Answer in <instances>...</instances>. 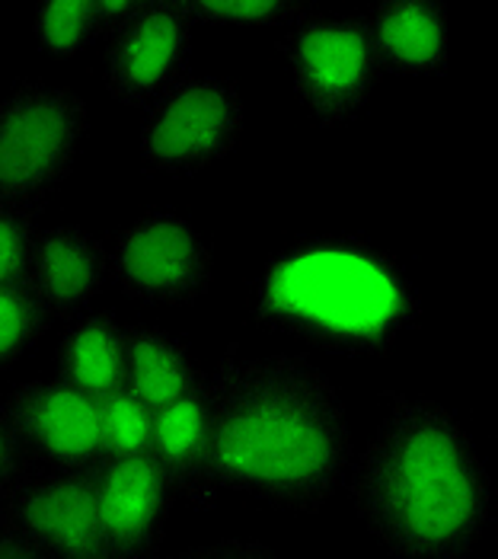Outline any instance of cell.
I'll list each match as a JSON object with an SVG mask.
<instances>
[{
	"mask_svg": "<svg viewBox=\"0 0 498 559\" xmlns=\"http://www.w3.org/2000/svg\"><path fill=\"white\" fill-rule=\"evenodd\" d=\"M217 492L317 515L352 471L345 403L304 355L234 358L208 374Z\"/></svg>",
	"mask_w": 498,
	"mask_h": 559,
	"instance_id": "cell-1",
	"label": "cell"
},
{
	"mask_svg": "<svg viewBox=\"0 0 498 559\" xmlns=\"http://www.w3.org/2000/svg\"><path fill=\"white\" fill-rule=\"evenodd\" d=\"M345 486L393 559H466L496 515L493 476L470 431L428 396H390Z\"/></svg>",
	"mask_w": 498,
	"mask_h": 559,
	"instance_id": "cell-2",
	"label": "cell"
},
{
	"mask_svg": "<svg viewBox=\"0 0 498 559\" xmlns=\"http://www.w3.org/2000/svg\"><path fill=\"white\" fill-rule=\"evenodd\" d=\"M422 301L410 272L352 234H317L269 259L252 292V320L345 358L380 355L413 330Z\"/></svg>",
	"mask_w": 498,
	"mask_h": 559,
	"instance_id": "cell-3",
	"label": "cell"
},
{
	"mask_svg": "<svg viewBox=\"0 0 498 559\" xmlns=\"http://www.w3.org/2000/svg\"><path fill=\"white\" fill-rule=\"evenodd\" d=\"M86 103L78 90L23 81L0 96V205L39 215L78 167Z\"/></svg>",
	"mask_w": 498,
	"mask_h": 559,
	"instance_id": "cell-4",
	"label": "cell"
},
{
	"mask_svg": "<svg viewBox=\"0 0 498 559\" xmlns=\"http://www.w3.org/2000/svg\"><path fill=\"white\" fill-rule=\"evenodd\" d=\"M294 93L320 129L352 126L383 81L365 16H313L290 26L282 39Z\"/></svg>",
	"mask_w": 498,
	"mask_h": 559,
	"instance_id": "cell-5",
	"label": "cell"
},
{
	"mask_svg": "<svg viewBox=\"0 0 498 559\" xmlns=\"http://www.w3.org/2000/svg\"><path fill=\"white\" fill-rule=\"evenodd\" d=\"M244 93L230 78H186L144 112L138 131L141 167L157 176H192L227 160L244 138Z\"/></svg>",
	"mask_w": 498,
	"mask_h": 559,
	"instance_id": "cell-6",
	"label": "cell"
},
{
	"mask_svg": "<svg viewBox=\"0 0 498 559\" xmlns=\"http://www.w3.org/2000/svg\"><path fill=\"white\" fill-rule=\"evenodd\" d=\"M109 278L128 301L192 307L214 282L205 234L179 212H147L124 224L109 243Z\"/></svg>",
	"mask_w": 498,
	"mask_h": 559,
	"instance_id": "cell-7",
	"label": "cell"
},
{
	"mask_svg": "<svg viewBox=\"0 0 498 559\" xmlns=\"http://www.w3.org/2000/svg\"><path fill=\"white\" fill-rule=\"evenodd\" d=\"M93 474L33 467L0 502V524L23 534L48 559H112Z\"/></svg>",
	"mask_w": 498,
	"mask_h": 559,
	"instance_id": "cell-8",
	"label": "cell"
},
{
	"mask_svg": "<svg viewBox=\"0 0 498 559\" xmlns=\"http://www.w3.org/2000/svg\"><path fill=\"white\" fill-rule=\"evenodd\" d=\"M192 33L182 3H144L141 13L106 39L103 84L128 109L147 112L189 78Z\"/></svg>",
	"mask_w": 498,
	"mask_h": 559,
	"instance_id": "cell-9",
	"label": "cell"
},
{
	"mask_svg": "<svg viewBox=\"0 0 498 559\" xmlns=\"http://www.w3.org/2000/svg\"><path fill=\"white\" fill-rule=\"evenodd\" d=\"M7 409L42 467L93 474L106 461L99 403L58 381H26L7 393Z\"/></svg>",
	"mask_w": 498,
	"mask_h": 559,
	"instance_id": "cell-10",
	"label": "cell"
},
{
	"mask_svg": "<svg viewBox=\"0 0 498 559\" xmlns=\"http://www.w3.org/2000/svg\"><path fill=\"white\" fill-rule=\"evenodd\" d=\"M99 521L112 559H164L176 492L154 457H109L96 467Z\"/></svg>",
	"mask_w": 498,
	"mask_h": 559,
	"instance_id": "cell-11",
	"label": "cell"
},
{
	"mask_svg": "<svg viewBox=\"0 0 498 559\" xmlns=\"http://www.w3.org/2000/svg\"><path fill=\"white\" fill-rule=\"evenodd\" d=\"M109 278V247L81 224H58L39 234L29 292L51 320H78L103 295Z\"/></svg>",
	"mask_w": 498,
	"mask_h": 559,
	"instance_id": "cell-12",
	"label": "cell"
},
{
	"mask_svg": "<svg viewBox=\"0 0 498 559\" xmlns=\"http://www.w3.org/2000/svg\"><path fill=\"white\" fill-rule=\"evenodd\" d=\"M383 74L444 78L451 64L448 13L438 0H380L365 13Z\"/></svg>",
	"mask_w": 498,
	"mask_h": 559,
	"instance_id": "cell-13",
	"label": "cell"
},
{
	"mask_svg": "<svg viewBox=\"0 0 498 559\" xmlns=\"http://www.w3.org/2000/svg\"><path fill=\"white\" fill-rule=\"evenodd\" d=\"M151 457L161 464L176 499L192 509H211L217 502V486L211 476V400L208 381L173 406L157 413L154 451Z\"/></svg>",
	"mask_w": 498,
	"mask_h": 559,
	"instance_id": "cell-14",
	"label": "cell"
},
{
	"mask_svg": "<svg viewBox=\"0 0 498 559\" xmlns=\"http://www.w3.org/2000/svg\"><path fill=\"white\" fill-rule=\"evenodd\" d=\"M208 374L195 365L186 343L154 323L124 326V388L154 413L173 406L186 393L202 388Z\"/></svg>",
	"mask_w": 498,
	"mask_h": 559,
	"instance_id": "cell-15",
	"label": "cell"
},
{
	"mask_svg": "<svg viewBox=\"0 0 498 559\" xmlns=\"http://www.w3.org/2000/svg\"><path fill=\"white\" fill-rule=\"evenodd\" d=\"M58 374L96 403L124 390V326L112 313H83L58 340Z\"/></svg>",
	"mask_w": 498,
	"mask_h": 559,
	"instance_id": "cell-16",
	"label": "cell"
},
{
	"mask_svg": "<svg viewBox=\"0 0 498 559\" xmlns=\"http://www.w3.org/2000/svg\"><path fill=\"white\" fill-rule=\"evenodd\" d=\"M103 419V444L109 457H151L157 413L124 388L99 403Z\"/></svg>",
	"mask_w": 498,
	"mask_h": 559,
	"instance_id": "cell-17",
	"label": "cell"
},
{
	"mask_svg": "<svg viewBox=\"0 0 498 559\" xmlns=\"http://www.w3.org/2000/svg\"><path fill=\"white\" fill-rule=\"evenodd\" d=\"M189 20L199 26H297L300 20L313 16L317 3L300 0H192L182 3Z\"/></svg>",
	"mask_w": 498,
	"mask_h": 559,
	"instance_id": "cell-18",
	"label": "cell"
},
{
	"mask_svg": "<svg viewBox=\"0 0 498 559\" xmlns=\"http://www.w3.org/2000/svg\"><path fill=\"white\" fill-rule=\"evenodd\" d=\"M33 33L55 58L83 55L90 45L103 39L93 3H39L33 13Z\"/></svg>",
	"mask_w": 498,
	"mask_h": 559,
	"instance_id": "cell-19",
	"label": "cell"
},
{
	"mask_svg": "<svg viewBox=\"0 0 498 559\" xmlns=\"http://www.w3.org/2000/svg\"><path fill=\"white\" fill-rule=\"evenodd\" d=\"M48 317L29 285H0V371L16 365L39 343Z\"/></svg>",
	"mask_w": 498,
	"mask_h": 559,
	"instance_id": "cell-20",
	"label": "cell"
},
{
	"mask_svg": "<svg viewBox=\"0 0 498 559\" xmlns=\"http://www.w3.org/2000/svg\"><path fill=\"white\" fill-rule=\"evenodd\" d=\"M39 234L33 212L0 205V285H29Z\"/></svg>",
	"mask_w": 498,
	"mask_h": 559,
	"instance_id": "cell-21",
	"label": "cell"
},
{
	"mask_svg": "<svg viewBox=\"0 0 498 559\" xmlns=\"http://www.w3.org/2000/svg\"><path fill=\"white\" fill-rule=\"evenodd\" d=\"M33 451L26 448L23 435L13 426V416L7 409V396H0V502L13 492V486L29 474L33 464Z\"/></svg>",
	"mask_w": 498,
	"mask_h": 559,
	"instance_id": "cell-22",
	"label": "cell"
},
{
	"mask_svg": "<svg viewBox=\"0 0 498 559\" xmlns=\"http://www.w3.org/2000/svg\"><path fill=\"white\" fill-rule=\"evenodd\" d=\"M164 559H285L275 550L256 544V540H217V544H202V547H189L176 557Z\"/></svg>",
	"mask_w": 498,
	"mask_h": 559,
	"instance_id": "cell-23",
	"label": "cell"
},
{
	"mask_svg": "<svg viewBox=\"0 0 498 559\" xmlns=\"http://www.w3.org/2000/svg\"><path fill=\"white\" fill-rule=\"evenodd\" d=\"M96 20H99V29H103V39L116 36L119 29H124L144 3H134V0H96Z\"/></svg>",
	"mask_w": 498,
	"mask_h": 559,
	"instance_id": "cell-24",
	"label": "cell"
},
{
	"mask_svg": "<svg viewBox=\"0 0 498 559\" xmlns=\"http://www.w3.org/2000/svg\"><path fill=\"white\" fill-rule=\"evenodd\" d=\"M0 559H48L36 544H29L23 534H16L13 527L0 524Z\"/></svg>",
	"mask_w": 498,
	"mask_h": 559,
	"instance_id": "cell-25",
	"label": "cell"
}]
</instances>
